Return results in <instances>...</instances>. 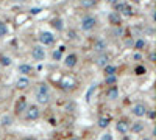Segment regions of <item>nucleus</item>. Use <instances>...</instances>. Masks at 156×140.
Here are the masks:
<instances>
[{
    "instance_id": "nucleus-1",
    "label": "nucleus",
    "mask_w": 156,
    "mask_h": 140,
    "mask_svg": "<svg viewBox=\"0 0 156 140\" xmlns=\"http://www.w3.org/2000/svg\"><path fill=\"white\" fill-rule=\"evenodd\" d=\"M36 100H38V103H41V104H47L48 101H50L48 87H47L46 84L39 86V89H38V92H36Z\"/></svg>"
},
{
    "instance_id": "nucleus-2",
    "label": "nucleus",
    "mask_w": 156,
    "mask_h": 140,
    "mask_svg": "<svg viewBox=\"0 0 156 140\" xmlns=\"http://www.w3.org/2000/svg\"><path fill=\"white\" fill-rule=\"evenodd\" d=\"M95 24H97L95 17H84V19L81 20V28L89 31V30H92L94 26H95Z\"/></svg>"
},
{
    "instance_id": "nucleus-3",
    "label": "nucleus",
    "mask_w": 156,
    "mask_h": 140,
    "mask_svg": "<svg viewBox=\"0 0 156 140\" xmlns=\"http://www.w3.org/2000/svg\"><path fill=\"white\" fill-rule=\"evenodd\" d=\"M39 115H41V112H39L38 106H30L28 109H27V118H28V120H38Z\"/></svg>"
},
{
    "instance_id": "nucleus-4",
    "label": "nucleus",
    "mask_w": 156,
    "mask_h": 140,
    "mask_svg": "<svg viewBox=\"0 0 156 140\" xmlns=\"http://www.w3.org/2000/svg\"><path fill=\"white\" fill-rule=\"evenodd\" d=\"M31 55H33V58H35L36 61H42V59L46 58V50H44V48H42L41 45H38V47L33 48Z\"/></svg>"
},
{
    "instance_id": "nucleus-5",
    "label": "nucleus",
    "mask_w": 156,
    "mask_h": 140,
    "mask_svg": "<svg viewBox=\"0 0 156 140\" xmlns=\"http://www.w3.org/2000/svg\"><path fill=\"white\" fill-rule=\"evenodd\" d=\"M39 41H41V44H44V45H50L55 41V37H53L52 33L44 31V33H41V36H39Z\"/></svg>"
},
{
    "instance_id": "nucleus-6",
    "label": "nucleus",
    "mask_w": 156,
    "mask_h": 140,
    "mask_svg": "<svg viewBox=\"0 0 156 140\" xmlns=\"http://www.w3.org/2000/svg\"><path fill=\"white\" fill-rule=\"evenodd\" d=\"M131 112H133V115H136V117H144L147 114V107L144 106V104H134L133 106V109H131Z\"/></svg>"
},
{
    "instance_id": "nucleus-7",
    "label": "nucleus",
    "mask_w": 156,
    "mask_h": 140,
    "mask_svg": "<svg viewBox=\"0 0 156 140\" xmlns=\"http://www.w3.org/2000/svg\"><path fill=\"white\" fill-rule=\"evenodd\" d=\"M116 129H117V131H119L120 134H126L128 131H130V125H128L125 120H120V121H117Z\"/></svg>"
},
{
    "instance_id": "nucleus-8",
    "label": "nucleus",
    "mask_w": 156,
    "mask_h": 140,
    "mask_svg": "<svg viewBox=\"0 0 156 140\" xmlns=\"http://www.w3.org/2000/svg\"><path fill=\"white\" fill-rule=\"evenodd\" d=\"M16 86H17L19 89H27L30 86V79L25 78V76H20L17 81H16Z\"/></svg>"
},
{
    "instance_id": "nucleus-9",
    "label": "nucleus",
    "mask_w": 156,
    "mask_h": 140,
    "mask_svg": "<svg viewBox=\"0 0 156 140\" xmlns=\"http://www.w3.org/2000/svg\"><path fill=\"white\" fill-rule=\"evenodd\" d=\"M106 98H109V100H117V98H119V89H117V87L108 89V90H106Z\"/></svg>"
},
{
    "instance_id": "nucleus-10",
    "label": "nucleus",
    "mask_w": 156,
    "mask_h": 140,
    "mask_svg": "<svg viewBox=\"0 0 156 140\" xmlns=\"http://www.w3.org/2000/svg\"><path fill=\"white\" fill-rule=\"evenodd\" d=\"M25 109H27V101L24 98H20L17 103H16V112L19 114V112H24Z\"/></svg>"
},
{
    "instance_id": "nucleus-11",
    "label": "nucleus",
    "mask_w": 156,
    "mask_h": 140,
    "mask_svg": "<svg viewBox=\"0 0 156 140\" xmlns=\"http://www.w3.org/2000/svg\"><path fill=\"white\" fill-rule=\"evenodd\" d=\"M64 64H66V67H74L77 64V55H69L67 58H66Z\"/></svg>"
},
{
    "instance_id": "nucleus-12",
    "label": "nucleus",
    "mask_w": 156,
    "mask_h": 140,
    "mask_svg": "<svg viewBox=\"0 0 156 140\" xmlns=\"http://www.w3.org/2000/svg\"><path fill=\"white\" fill-rule=\"evenodd\" d=\"M142 129H144V123H141V121H136L134 125L130 126V131L131 132H141Z\"/></svg>"
},
{
    "instance_id": "nucleus-13",
    "label": "nucleus",
    "mask_w": 156,
    "mask_h": 140,
    "mask_svg": "<svg viewBox=\"0 0 156 140\" xmlns=\"http://www.w3.org/2000/svg\"><path fill=\"white\" fill-rule=\"evenodd\" d=\"M108 61H109V56L108 55H102L97 59V64L100 67H105V66H108Z\"/></svg>"
},
{
    "instance_id": "nucleus-14",
    "label": "nucleus",
    "mask_w": 156,
    "mask_h": 140,
    "mask_svg": "<svg viewBox=\"0 0 156 140\" xmlns=\"http://www.w3.org/2000/svg\"><path fill=\"white\" fill-rule=\"evenodd\" d=\"M106 41H97L95 42V45H94V50H97V51H102V50H105L106 48Z\"/></svg>"
},
{
    "instance_id": "nucleus-15",
    "label": "nucleus",
    "mask_w": 156,
    "mask_h": 140,
    "mask_svg": "<svg viewBox=\"0 0 156 140\" xmlns=\"http://www.w3.org/2000/svg\"><path fill=\"white\" fill-rule=\"evenodd\" d=\"M19 73H24V75L31 73V66H28V64H22V66H19Z\"/></svg>"
},
{
    "instance_id": "nucleus-16",
    "label": "nucleus",
    "mask_w": 156,
    "mask_h": 140,
    "mask_svg": "<svg viewBox=\"0 0 156 140\" xmlns=\"http://www.w3.org/2000/svg\"><path fill=\"white\" fill-rule=\"evenodd\" d=\"M109 121H111V118H109V117H102V118L98 120V126L105 129V128L109 125Z\"/></svg>"
},
{
    "instance_id": "nucleus-17",
    "label": "nucleus",
    "mask_w": 156,
    "mask_h": 140,
    "mask_svg": "<svg viewBox=\"0 0 156 140\" xmlns=\"http://www.w3.org/2000/svg\"><path fill=\"white\" fill-rule=\"evenodd\" d=\"M11 121H13V118H11L9 115H3V117H2V120H0V123H2L3 126H9V125H11Z\"/></svg>"
},
{
    "instance_id": "nucleus-18",
    "label": "nucleus",
    "mask_w": 156,
    "mask_h": 140,
    "mask_svg": "<svg viewBox=\"0 0 156 140\" xmlns=\"http://www.w3.org/2000/svg\"><path fill=\"white\" fill-rule=\"evenodd\" d=\"M116 81H117L116 75H109V76H106V78H105V83H106V84H109V86H114V84H116Z\"/></svg>"
},
{
    "instance_id": "nucleus-19",
    "label": "nucleus",
    "mask_w": 156,
    "mask_h": 140,
    "mask_svg": "<svg viewBox=\"0 0 156 140\" xmlns=\"http://www.w3.org/2000/svg\"><path fill=\"white\" fill-rule=\"evenodd\" d=\"M105 73H106V76H109V75H116V67L114 66H105Z\"/></svg>"
},
{
    "instance_id": "nucleus-20",
    "label": "nucleus",
    "mask_w": 156,
    "mask_h": 140,
    "mask_svg": "<svg viewBox=\"0 0 156 140\" xmlns=\"http://www.w3.org/2000/svg\"><path fill=\"white\" fill-rule=\"evenodd\" d=\"M52 25H53L56 30H63V20H61V19H53Z\"/></svg>"
},
{
    "instance_id": "nucleus-21",
    "label": "nucleus",
    "mask_w": 156,
    "mask_h": 140,
    "mask_svg": "<svg viewBox=\"0 0 156 140\" xmlns=\"http://www.w3.org/2000/svg\"><path fill=\"white\" fill-rule=\"evenodd\" d=\"M109 20H111L114 25H119V24H120V19H119V16H117V14H111V16H109Z\"/></svg>"
},
{
    "instance_id": "nucleus-22",
    "label": "nucleus",
    "mask_w": 156,
    "mask_h": 140,
    "mask_svg": "<svg viewBox=\"0 0 156 140\" xmlns=\"http://www.w3.org/2000/svg\"><path fill=\"white\" fill-rule=\"evenodd\" d=\"M0 62L3 64V66H9L11 64V59L8 56H0Z\"/></svg>"
},
{
    "instance_id": "nucleus-23",
    "label": "nucleus",
    "mask_w": 156,
    "mask_h": 140,
    "mask_svg": "<svg viewBox=\"0 0 156 140\" xmlns=\"http://www.w3.org/2000/svg\"><path fill=\"white\" fill-rule=\"evenodd\" d=\"M6 33H8L6 25H5V24H0V36H6Z\"/></svg>"
},
{
    "instance_id": "nucleus-24",
    "label": "nucleus",
    "mask_w": 156,
    "mask_h": 140,
    "mask_svg": "<svg viewBox=\"0 0 156 140\" xmlns=\"http://www.w3.org/2000/svg\"><path fill=\"white\" fill-rule=\"evenodd\" d=\"M144 47H145V41H144V39H139V41L136 42V48H137V50H142Z\"/></svg>"
},
{
    "instance_id": "nucleus-25",
    "label": "nucleus",
    "mask_w": 156,
    "mask_h": 140,
    "mask_svg": "<svg viewBox=\"0 0 156 140\" xmlns=\"http://www.w3.org/2000/svg\"><path fill=\"white\" fill-rule=\"evenodd\" d=\"M136 75H144L145 73V67H142V66H139V67H136Z\"/></svg>"
},
{
    "instance_id": "nucleus-26",
    "label": "nucleus",
    "mask_w": 156,
    "mask_h": 140,
    "mask_svg": "<svg viewBox=\"0 0 156 140\" xmlns=\"http://www.w3.org/2000/svg\"><path fill=\"white\" fill-rule=\"evenodd\" d=\"M122 11H124V14H125V16H131V14H133V9H131L130 6H126V5H125V8L122 9Z\"/></svg>"
},
{
    "instance_id": "nucleus-27",
    "label": "nucleus",
    "mask_w": 156,
    "mask_h": 140,
    "mask_svg": "<svg viewBox=\"0 0 156 140\" xmlns=\"http://www.w3.org/2000/svg\"><path fill=\"white\" fill-rule=\"evenodd\" d=\"M94 90H95V84H94V86H91V89L87 90V95H86V101H89V98H91V94L94 92Z\"/></svg>"
},
{
    "instance_id": "nucleus-28",
    "label": "nucleus",
    "mask_w": 156,
    "mask_h": 140,
    "mask_svg": "<svg viewBox=\"0 0 156 140\" xmlns=\"http://www.w3.org/2000/svg\"><path fill=\"white\" fill-rule=\"evenodd\" d=\"M67 84H74V79H72V78H64L63 86H64V87H67Z\"/></svg>"
},
{
    "instance_id": "nucleus-29",
    "label": "nucleus",
    "mask_w": 156,
    "mask_h": 140,
    "mask_svg": "<svg viewBox=\"0 0 156 140\" xmlns=\"http://www.w3.org/2000/svg\"><path fill=\"white\" fill-rule=\"evenodd\" d=\"M61 53H63V51H53V59H55V61H59V59H61Z\"/></svg>"
},
{
    "instance_id": "nucleus-30",
    "label": "nucleus",
    "mask_w": 156,
    "mask_h": 140,
    "mask_svg": "<svg viewBox=\"0 0 156 140\" xmlns=\"http://www.w3.org/2000/svg\"><path fill=\"white\" fill-rule=\"evenodd\" d=\"M102 140H113V136H111L109 132H106V134H103V136H102Z\"/></svg>"
},
{
    "instance_id": "nucleus-31",
    "label": "nucleus",
    "mask_w": 156,
    "mask_h": 140,
    "mask_svg": "<svg viewBox=\"0 0 156 140\" xmlns=\"http://www.w3.org/2000/svg\"><path fill=\"white\" fill-rule=\"evenodd\" d=\"M124 8H125V5H124V3H117V5H116V9H117V11H122Z\"/></svg>"
},
{
    "instance_id": "nucleus-32",
    "label": "nucleus",
    "mask_w": 156,
    "mask_h": 140,
    "mask_svg": "<svg viewBox=\"0 0 156 140\" xmlns=\"http://www.w3.org/2000/svg\"><path fill=\"white\" fill-rule=\"evenodd\" d=\"M83 5H86V6H87V5H92V3H95V0H89V2H87V0H84V2H81Z\"/></svg>"
},
{
    "instance_id": "nucleus-33",
    "label": "nucleus",
    "mask_w": 156,
    "mask_h": 140,
    "mask_svg": "<svg viewBox=\"0 0 156 140\" xmlns=\"http://www.w3.org/2000/svg\"><path fill=\"white\" fill-rule=\"evenodd\" d=\"M39 13H41L39 8H31V14H39Z\"/></svg>"
},
{
    "instance_id": "nucleus-34",
    "label": "nucleus",
    "mask_w": 156,
    "mask_h": 140,
    "mask_svg": "<svg viewBox=\"0 0 156 140\" xmlns=\"http://www.w3.org/2000/svg\"><path fill=\"white\" fill-rule=\"evenodd\" d=\"M69 37H70V39H75V33H74V31H69Z\"/></svg>"
},
{
    "instance_id": "nucleus-35",
    "label": "nucleus",
    "mask_w": 156,
    "mask_h": 140,
    "mask_svg": "<svg viewBox=\"0 0 156 140\" xmlns=\"http://www.w3.org/2000/svg\"><path fill=\"white\" fill-rule=\"evenodd\" d=\"M155 59H156V56H155V53H152V55H150V61H152V62H155Z\"/></svg>"
},
{
    "instance_id": "nucleus-36",
    "label": "nucleus",
    "mask_w": 156,
    "mask_h": 140,
    "mask_svg": "<svg viewBox=\"0 0 156 140\" xmlns=\"http://www.w3.org/2000/svg\"><path fill=\"white\" fill-rule=\"evenodd\" d=\"M24 140H36V139H35V137H25Z\"/></svg>"
},
{
    "instance_id": "nucleus-37",
    "label": "nucleus",
    "mask_w": 156,
    "mask_h": 140,
    "mask_svg": "<svg viewBox=\"0 0 156 140\" xmlns=\"http://www.w3.org/2000/svg\"><path fill=\"white\" fill-rule=\"evenodd\" d=\"M142 140H152V139H148V137H144Z\"/></svg>"
},
{
    "instance_id": "nucleus-38",
    "label": "nucleus",
    "mask_w": 156,
    "mask_h": 140,
    "mask_svg": "<svg viewBox=\"0 0 156 140\" xmlns=\"http://www.w3.org/2000/svg\"><path fill=\"white\" fill-rule=\"evenodd\" d=\"M108 2H109V3H114V2H116V0H108Z\"/></svg>"
}]
</instances>
